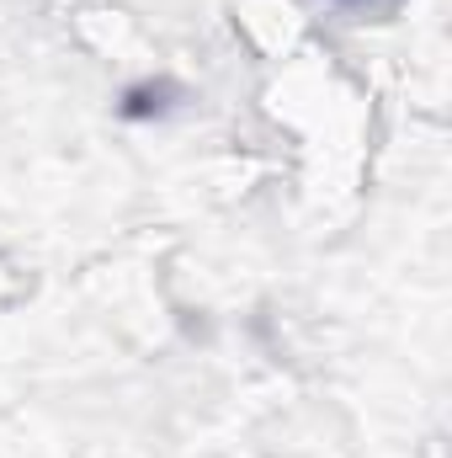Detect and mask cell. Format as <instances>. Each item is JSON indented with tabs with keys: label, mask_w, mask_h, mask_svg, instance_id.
I'll use <instances>...</instances> for the list:
<instances>
[{
	"label": "cell",
	"mask_w": 452,
	"mask_h": 458,
	"mask_svg": "<svg viewBox=\"0 0 452 458\" xmlns=\"http://www.w3.org/2000/svg\"><path fill=\"white\" fill-rule=\"evenodd\" d=\"M351 5H362V0H351Z\"/></svg>",
	"instance_id": "6da1fadb"
}]
</instances>
